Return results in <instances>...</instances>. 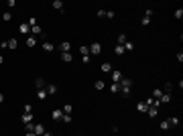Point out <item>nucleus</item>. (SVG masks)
Instances as JSON below:
<instances>
[{
  "label": "nucleus",
  "mask_w": 183,
  "mask_h": 136,
  "mask_svg": "<svg viewBox=\"0 0 183 136\" xmlns=\"http://www.w3.org/2000/svg\"><path fill=\"white\" fill-rule=\"evenodd\" d=\"M145 16H149V18H153V16H155V8H147V12H145Z\"/></svg>",
  "instance_id": "nucleus-38"
},
{
  "label": "nucleus",
  "mask_w": 183,
  "mask_h": 136,
  "mask_svg": "<svg viewBox=\"0 0 183 136\" xmlns=\"http://www.w3.org/2000/svg\"><path fill=\"white\" fill-rule=\"evenodd\" d=\"M61 61L69 63V61H73V55H71V53H61Z\"/></svg>",
  "instance_id": "nucleus-20"
},
{
  "label": "nucleus",
  "mask_w": 183,
  "mask_h": 136,
  "mask_svg": "<svg viewBox=\"0 0 183 136\" xmlns=\"http://www.w3.org/2000/svg\"><path fill=\"white\" fill-rule=\"evenodd\" d=\"M122 77H124V75H122L120 71H112V83H120Z\"/></svg>",
  "instance_id": "nucleus-7"
},
{
  "label": "nucleus",
  "mask_w": 183,
  "mask_h": 136,
  "mask_svg": "<svg viewBox=\"0 0 183 136\" xmlns=\"http://www.w3.org/2000/svg\"><path fill=\"white\" fill-rule=\"evenodd\" d=\"M98 16H100V18H102V16H106V10H104V8H100V10H98Z\"/></svg>",
  "instance_id": "nucleus-42"
},
{
  "label": "nucleus",
  "mask_w": 183,
  "mask_h": 136,
  "mask_svg": "<svg viewBox=\"0 0 183 136\" xmlns=\"http://www.w3.org/2000/svg\"><path fill=\"white\" fill-rule=\"evenodd\" d=\"M25 136H37V134H35V132H27Z\"/></svg>",
  "instance_id": "nucleus-45"
},
{
  "label": "nucleus",
  "mask_w": 183,
  "mask_h": 136,
  "mask_svg": "<svg viewBox=\"0 0 183 136\" xmlns=\"http://www.w3.org/2000/svg\"><path fill=\"white\" fill-rule=\"evenodd\" d=\"M161 130H163V132L171 130V124H169V120H163V122H161Z\"/></svg>",
  "instance_id": "nucleus-27"
},
{
  "label": "nucleus",
  "mask_w": 183,
  "mask_h": 136,
  "mask_svg": "<svg viewBox=\"0 0 183 136\" xmlns=\"http://www.w3.org/2000/svg\"><path fill=\"white\" fill-rule=\"evenodd\" d=\"M94 87L98 89V92H100V89H104V81H102V79H98V81L94 83Z\"/></svg>",
  "instance_id": "nucleus-32"
},
{
  "label": "nucleus",
  "mask_w": 183,
  "mask_h": 136,
  "mask_svg": "<svg viewBox=\"0 0 183 136\" xmlns=\"http://www.w3.org/2000/svg\"><path fill=\"white\" fill-rule=\"evenodd\" d=\"M171 100H173V98H171V94H163V96L159 98L157 102H159V106H163V104H169Z\"/></svg>",
  "instance_id": "nucleus-5"
},
{
  "label": "nucleus",
  "mask_w": 183,
  "mask_h": 136,
  "mask_svg": "<svg viewBox=\"0 0 183 136\" xmlns=\"http://www.w3.org/2000/svg\"><path fill=\"white\" fill-rule=\"evenodd\" d=\"M37 43H39V39H37V37H33V35H29V37H27V47H31V49H33V47H37Z\"/></svg>",
  "instance_id": "nucleus-4"
},
{
  "label": "nucleus",
  "mask_w": 183,
  "mask_h": 136,
  "mask_svg": "<svg viewBox=\"0 0 183 136\" xmlns=\"http://www.w3.org/2000/svg\"><path fill=\"white\" fill-rule=\"evenodd\" d=\"M53 8H55V10H59V12H63V10H65V6H63L61 0H53Z\"/></svg>",
  "instance_id": "nucleus-17"
},
{
  "label": "nucleus",
  "mask_w": 183,
  "mask_h": 136,
  "mask_svg": "<svg viewBox=\"0 0 183 136\" xmlns=\"http://www.w3.org/2000/svg\"><path fill=\"white\" fill-rule=\"evenodd\" d=\"M20 120H22V124H31L33 122V114H22Z\"/></svg>",
  "instance_id": "nucleus-18"
},
{
  "label": "nucleus",
  "mask_w": 183,
  "mask_h": 136,
  "mask_svg": "<svg viewBox=\"0 0 183 136\" xmlns=\"http://www.w3.org/2000/svg\"><path fill=\"white\" fill-rule=\"evenodd\" d=\"M6 6H8V8H14V6H16V2H14V0H8Z\"/></svg>",
  "instance_id": "nucleus-41"
},
{
  "label": "nucleus",
  "mask_w": 183,
  "mask_h": 136,
  "mask_svg": "<svg viewBox=\"0 0 183 136\" xmlns=\"http://www.w3.org/2000/svg\"><path fill=\"white\" fill-rule=\"evenodd\" d=\"M114 53H116V55H122V53H124V47H122V45H116V49H114Z\"/></svg>",
  "instance_id": "nucleus-35"
},
{
  "label": "nucleus",
  "mask_w": 183,
  "mask_h": 136,
  "mask_svg": "<svg viewBox=\"0 0 183 136\" xmlns=\"http://www.w3.org/2000/svg\"><path fill=\"white\" fill-rule=\"evenodd\" d=\"M4 63V55H0V65H2Z\"/></svg>",
  "instance_id": "nucleus-46"
},
{
  "label": "nucleus",
  "mask_w": 183,
  "mask_h": 136,
  "mask_svg": "<svg viewBox=\"0 0 183 136\" xmlns=\"http://www.w3.org/2000/svg\"><path fill=\"white\" fill-rule=\"evenodd\" d=\"M18 47V41L16 39H8L6 41V49H16Z\"/></svg>",
  "instance_id": "nucleus-15"
},
{
  "label": "nucleus",
  "mask_w": 183,
  "mask_h": 136,
  "mask_svg": "<svg viewBox=\"0 0 183 136\" xmlns=\"http://www.w3.org/2000/svg\"><path fill=\"white\" fill-rule=\"evenodd\" d=\"M35 85H37V89H43V87L47 85V83H45V79H43V77H39V79L35 81Z\"/></svg>",
  "instance_id": "nucleus-25"
},
{
  "label": "nucleus",
  "mask_w": 183,
  "mask_h": 136,
  "mask_svg": "<svg viewBox=\"0 0 183 136\" xmlns=\"http://www.w3.org/2000/svg\"><path fill=\"white\" fill-rule=\"evenodd\" d=\"M122 47H124V51H134V43H132V41H126Z\"/></svg>",
  "instance_id": "nucleus-22"
},
{
  "label": "nucleus",
  "mask_w": 183,
  "mask_h": 136,
  "mask_svg": "<svg viewBox=\"0 0 183 136\" xmlns=\"http://www.w3.org/2000/svg\"><path fill=\"white\" fill-rule=\"evenodd\" d=\"M43 136H53V134H51V132H47V130H45V132H43Z\"/></svg>",
  "instance_id": "nucleus-44"
},
{
  "label": "nucleus",
  "mask_w": 183,
  "mask_h": 136,
  "mask_svg": "<svg viewBox=\"0 0 183 136\" xmlns=\"http://www.w3.org/2000/svg\"><path fill=\"white\" fill-rule=\"evenodd\" d=\"M147 114H149L151 118H155V116L159 114V108H157V106H149V110H147Z\"/></svg>",
  "instance_id": "nucleus-16"
},
{
  "label": "nucleus",
  "mask_w": 183,
  "mask_h": 136,
  "mask_svg": "<svg viewBox=\"0 0 183 136\" xmlns=\"http://www.w3.org/2000/svg\"><path fill=\"white\" fill-rule=\"evenodd\" d=\"M81 61H83L85 65H89V63H92V55H83V57H81Z\"/></svg>",
  "instance_id": "nucleus-39"
},
{
  "label": "nucleus",
  "mask_w": 183,
  "mask_h": 136,
  "mask_svg": "<svg viewBox=\"0 0 183 136\" xmlns=\"http://www.w3.org/2000/svg\"><path fill=\"white\" fill-rule=\"evenodd\" d=\"M173 89H175V87H173V83H165V87H163V94H171Z\"/></svg>",
  "instance_id": "nucleus-28"
},
{
  "label": "nucleus",
  "mask_w": 183,
  "mask_h": 136,
  "mask_svg": "<svg viewBox=\"0 0 183 136\" xmlns=\"http://www.w3.org/2000/svg\"><path fill=\"white\" fill-rule=\"evenodd\" d=\"M22 114H33V106H31V104H25V108H22Z\"/></svg>",
  "instance_id": "nucleus-29"
},
{
  "label": "nucleus",
  "mask_w": 183,
  "mask_h": 136,
  "mask_svg": "<svg viewBox=\"0 0 183 136\" xmlns=\"http://www.w3.org/2000/svg\"><path fill=\"white\" fill-rule=\"evenodd\" d=\"M45 89H47L49 96H55V94H57V85H55V83H47V85H45Z\"/></svg>",
  "instance_id": "nucleus-6"
},
{
  "label": "nucleus",
  "mask_w": 183,
  "mask_h": 136,
  "mask_svg": "<svg viewBox=\"0 0 183 136\" xmlns=\"http://www.w3.org/2000/svg\"><path fill=\"white\" fill-rule=\"evenodd\" d=\"M61 120H63L65 124H69V122H71L73 118H71V114H63V118H61Z\"/></svg>",
  "instance_id": "nucleus-36"
},
{
  "label": "nucleus",
  "mask_w": 183,
  "mask_h": 136,
  "mask_svg": "<svg viewBox=\"0 0 183 136\" xmlns=\"http://www.w3.org/2000/svg\"><path fill=\"white\" fill-rule=\"evenodd\" d=\"M120 87L132 89V79H128V77H122V81H120Z\"/></svg>",
  "instance_id": "nucleus-8"
},
{
  "label": "nucleus",
  "mask_w": 183,
  "mask_h": 136,
  "mask_svg": "<svg viewBox=\"0 0 183 136\" xmlns=\"http://www.w3.org/2000/svg\"><path fill=\"white\" fill-rule=\"evenodd\" d=\"M100 71H102V73H112V65H110L108 61L102 63V65H100Z\"/></svg>",
  "instance_id": "nucleus-10"
},
{
  "label": "nucleus",
  "mask_w": 183,
  "mask_h": 136,
  "mask_svg": "<svg viewBox=\"0 0 183 136\" xmlns=\"http://www.w3.org/2000/svg\"><path fill=\"white\" fill-rule=\"evenodd\" d=\"M31 35H33V37H45V33H43L41 25H35V27H31Z\"/></svg>",
  "instance_id": "nucleus-2"
},
{
  "label": "nucleus",
  "mask_w": 183,
  "mask_h": 136,
  "mask_svg": "<svg viewBox=\"0 0 183 136\" xmlns=\"http://www.w3.org/2000/svg\"><path fill=\"white\" fill-rule=\"evenodd\" d=\"M59 51H61V53H71V43H69V41H63V43L59 45Z\"/></svg>",
  "instance_id": "nucleus-3"
},
{
  "label": "nucleus",
  "mask_w": 183,
  "mask_h": 136,
  "mask_svg": "<svg viewBox=\"0 0 183 136\" xmlns=\"http://www.w3.org/2000/svg\"><path fill=\"white\" fill-rule=\"evenodd\" d=\"M106 18H114V12L112 10H106Z\"/></svg>",
  "instance_id": "nucleus-43"
},
{
  "label": "nucleus",
  "mask_w": 183,
  "mask_h": 136,
  "mask_svg": "<svg viewBox=\"0 0 183 136\" xmlns=\"http://www.w3.org/2000/svg\"><path fill=\"white\" fill-rule=\"evenodd\" d=\"M33 126H35L33 122H31V124H25V130H27V132H33Z\"/></svg>",
  "instance_id": "nucleus-40"
},
{
  "label": "nucleus",
  "mask_w": 183,
  "mask_h": 136,
  "mask_svg": "<svg viewBox=\"0 0 183 136\" xmlns=\"http://www.w3.org/2000/svg\"><path fill=\"white\" fill-rule=\"evenodd\" d=\"M79 53H81V55H89V49L85 47V45H81V47H79Z\"/></svg>",
  "instance_id": "nucleus-37"
},
{
  "label": "nucleus",
  "mask_w": 183,
  "mask_h": 136,
  "mask_svg": "<svg viewBox=\"0 0 183 136\" xmlns=\"http://www.w3.org/2000/svg\"><path fill=\"white\" fill-rule=\"evenodd\" d=\"M161 96H163V89H161V87H157V89H153V96H151V98L159 100V98H161Z\"/></svg>",
  "instance_id": "nucleus-21"
},
{
  "label": "nucleus",
  "mask_w": 183,
  "mask_h": 136,
  "mask_svg": "<svg viewBox=\"0 0 183 136\" xmlns=\"http://www.w3.org/2000/svg\"><path fill=\"white\" fill-rule=\"evenodd\" d=\"M175 18H177V20L183 18V8H177V10H175Z\"/></svg>",
  "instance_id": "nucleus-33"
},
{
  "label": "nucleus",
  "mask_w": 183,
  "mask_h": 136,
  "mask_svg": "<svg viewBox=\"0 0 183 136\" xmlns=\"http://www.w3.org/2000/svg\"><path fill=\"white\" fill-rule=\"evenodd\" d=\"M43 49H45V51H49V53H51V51H53V49H55V45H53V43H51V41H45V43H43Z\"/></svg>",
  "instance_id": "nucleus-19"
},
{
  "label": "nucleus",
  "mask_w": 183,
  "mask_h": 136,
  "mask_svg": "<svg viewBox=\"0 0 183 136\" xmlns=\"http://www.w3.org/2000/svg\"><path fill=\"white\" fill-rule=\"evenodd\" d=\"M136 110H139V112H143V114H147L149 104H147V102H139V104H136Z\"/></svg>",
  "instance_id": "nucleus-12"
},
{
  "label": "nucleus",
  "mask_w": 183,
  "mask_h": 136,
  "mask_svg": "<svg viewBox=\"0 0 183 136\" xmlns=\"http://www.w3.org/2000/svg\"><path fill=\"white\" fill-rule=\"evenodd\" d=\"M51 118H53V120H61V118H63V110H59V108L53 110V112H51Z\"/></svg>",
  "instance_id": "nucleus-11"
},
{
  "label": "nucleus",
  "mask_w": 183,
  "mask_h": 136,
  "mask_svg": "<svg viewBox=\"0 0 183 136\" xmlns=\"http://www.w3.org/2000/svg\"><path fill=\"white\" fill-rule=\"evenodd\" d=\"M116 41H118V45H124V43H126V41H128V37H126V35H124V33H120V35H118V39H116Z\"/></svg>",
  "instance_id": "nucleus-26"
},
{
  "label": "nucleus",
  "mask_w": 183,
  "mask_h": 136,
  "mask_svg": "<svg viewBox=\"0 0 183 136\" xmlns=\"http://www.w3.org/2000/svg\"><path fill=\"white\" fill-rule=\"evenodd\" d=\"M33 132H35L37 136H43V132H45V126H43V124H35V126H33Z\"/></svg>",
  "instance_id": "nucleus-9"
},
{
  "label": "nucleus",
  "mask_w": 183,
  "mask_h": 136,
  "mask_svg": "<svg viewBox=\"0 0 183 136\" xmlns=\"http://www.w3.org/2000/svg\"><path fill=\"white\" fill-rule=\"evenodd\" d=\"M2 20H4V22H8V20H12V12H10V10H6V12L2 14Z\"/></svg>",
  "instance_id": "nucleus-30"
},
{
  "label": "nucleus",
  "mask_w": 183,
  "mask_h": 136,
  "mask_svg": "<svg viewBox=\"0 0 183 136\" xmlns=\"http://www.w3.org/2000/svg\"><path fill=\"white\" fill-rule=\"evenodd\" d=\"M169 124H171V128H173V126H179V118L171 116V118H169Z\"/></svg>",
  "instance_id": "nucleus-31"
},
{
  "label": "nucleus",
  "mask_w": 183,
  "mask_h": 136,
  "mask_svg": "<svg viewBox=\"0 0 183 136\" xmlns=\"http://www.w3.org/2000/svg\"><path fill=\"white\" fill-rule=\"evenodd\" d=\"M87 49H89V55H100L102 53V45L100 43H92Z\"/></svg>",
  "instance_id": "nucleus-1"
},
{
  "label": "nucleus",
  "mask_w": 183,
  "mask_h": 136,
  "mask_svg": "<svg viewBox=\"0 0 183 136\" xmlns=\"http://www.w3.org/2000/svg\"><path fill=\"white\" fill-rule=\"evenodd\" d=\"M110 92L112 94H120V83H112L110 85Z\"/></svg>",
  "instance_id": "nucleus-23"
},
{
  "label": "nucleus",
  "mask_w": 183,
  "mask_h": 136,
  "mask_svg": "<svg viewBox=\"0 0 183 136\" xmlns=\"http://www.w3.org/2000/svg\"><path fill=\"white\" fill-rule=\"evenodd\" d=\"M2 102H4V96H2V94H0V104H2Z\"/></svg>",
  "instance_id": "nucleus-47"
},
{
  "label": "nucleus",
  "mask_w": 183,
  "mask_h": 136,
  "mask_svg": "<svg viewBox=\"0 0 183 136\" xmlns=\"http://www.w3.org/2000/svg\"><path fill=\"white\" fill-rule=\"evenodd\" d=\"M141 25H143V27H149V25H151V18H149V16H143Z\"/></svg>",
  "instance_id": "nucleus-34"
},
{
  "label": "nucleus",
  "mask_w": 183,
  "mask_h": 136,
  "mask_svg": "<svg viewBox=\"0 0 183 136\" xmlns=\"http://www.w3.org/2000/svg\"><path fill=\"white\" fill-rule=\"evenodd\" d=\"M47 96L49 94H47V89H45V87L43 89H37V100H47Z\"/></svg>",
  "instance_id": "nucleus-13"
},
{
  "label": "nucleus",
  "mask_w": 183,
  "mask_h": 136,
  "mask_svg": "<svg viewBox=\"0 0 183 136\" xmlns=\"http://www.w3.org/2000/svg\"><path fill=\"white\" fill-rule=\"evenodd\" d=\"M61 110H63V114H71V112H73V106H71V104H65Z\"/></svg>",
  "instance_id": "nucleus-24"
},
{
  "label": "nucleus",
  "mask_w": 183,
  "mask_h": 136,
  "mask_svg": "<svg viewBox=\"0 0 183 136\" xmlns=\"http://www.w3.org/2000/svg\"><path fill=\"white\" fill-rule=\"evenodd\" d=\"M18 31H20L22 35H29V33H31V27H29V22H22V25L18 27Z\"/></svg>",
  "instance_id": "nucleus-14"
}]
</instances>
